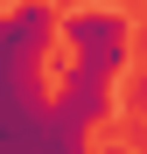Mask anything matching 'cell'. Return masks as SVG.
<instances>
[{"label": "cell", "instance_id": "6da1fadb", "mask_svg": "<svg viewBox=\"0 0 147 154\" xmlns=\"http://www.w3.org/2000/svg\"><path fill=\"white\" fill-rule=\"evenodd\" d=\"M56 35L70 42V70H84V77H98V84H112L119 70L133 63V21L112 7V0H84V7H70L63 21H56Z\"/></svg>", "mask_w": 147, "mask_h": 154}, {"label": "cell", "instance_id": "7a4b0ae2", "mask_svg": "<svg viewBox=\"0 0 147 154\" xmlns=\"http://www.w3.org/2000/svg\"><path fill=\"white\" fill-rule=\"evenodd\" d=\"M49 105H56L70 126H77V133H91V126H105L112 119V84H98V77H84V70H63V91L49 98Z\"/></svg>", "mask_w": 147, "mask_h": 154}, {"label": "cell", "instance_id": "3957f363", "mask_svg": "<svg viewBox=\"0 0 147 154\" xmlns=\"http://www.w3.org/2000/svg\"><path fill=\"white\" fill-rule=\"evenodd\" d=\"M133 98H140V105H147V63H140V84H133Z\"/></svg>", "mask_w": 147, "mask_h": 154}]
</instances>
